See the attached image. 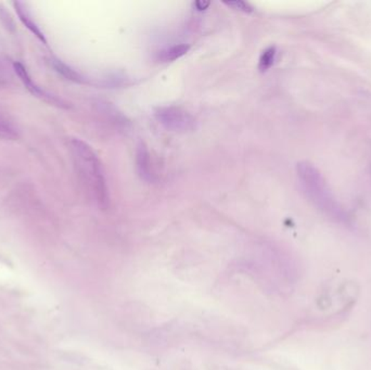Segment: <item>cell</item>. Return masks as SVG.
Masks as SVG:
<instances>
[{
	"instance_id": "6da1fadb",
	"label": "cell",
	"mask_w": 371,
	"mask_h": 370,
	"mask_svg": "<svg viewBox=\"0 0 371 370\" xmlns=\"http://www.w3.org/2000/svg\"><path fill=\"white\" fill-rule=\"evenodd\" d=\"M70 150L77 175L89 200L100 209H107L110 202L109 189L99 158L93 148L81 139H71Z\"/></svg>"
},
{
	"instance_id": "7a4b0ae2",
	"label": "cell",
	"mask_w": 371,
	"mask_h": 370,
	"mask_svg": "<svg viewBox=\"0 0 371 370\" xmlns=\"http://www.w3.org/2000/svg\"><path fill=\"white\" fill-rule=\"evenodd\" d=\"M297 172L302 190L312 205L332 217H343L344 212L339 201L316 166L310 162H301L298 164Z\"/></svg>"
},
{
	"instance_id": "3957f363",
	"label": "cell",
	"mask_w": 371,
	"mask_h": 370,
	"mask_svg": "<svg viewBox=\"0 0 371 370\" xmlns=\"http://www.w3.org/2000/svg\"><path fill=\"white\" fill-rule=\"evenodd\" d=\"M154 116L163 128L171 132H189L195 126L193 116L181 108L158 107L154 111Z\"/></svg>"
},
{
	"instance_id": "277c9868",
	"label": "cell",
	"mask_w": 371,
	"mask_h": 370,
	"mask_svg": "<svg viewBox=\"0 0 371 370\" xmlns=\"http://www.w3.org/2000/svg\"><path fill=\"white\" fill-rule=\"evenodd\" d=\"M14 66V71H16L19 78H20L24 86L26 87V89H28L32 95L36 96V97L41 98L43 101H48V103H52V105H57L59 106V107H66V103H64L61 99L56 97V96L50 95L49 93L41 88V87L32 80L30 74H29L28 70H26V68H25L23 64L16 62Z\"/></svg>"
},
{
	"instance_id": "5b68a950",
	"label": "cell",
	"mask_w": 371,
	"mask_h": 370,
	"mask_svg": "<svg viewBox=\"0 0 371 370\" xmlns=\"http://www.w3.org/2000/svg\"><path fill=\"white\" fill-rule=\"evenodd\" d=\"M136 168L138 175L145 182H153L154 173L152 168L151 159H150L149 150L145 143H141L136 150Z\"/></svg>"
},
{
	"instance_id": "8992f818",
	"label": "cell",
	"mask_w": 371,
	"mask_h": 370,
	"mask_svg": "<svg viewBox=\"0 0 371 370\" xmlns=\"http://www.w3.org/2000/svg\"><path fill=\"white\" fill-rule=\"evenodd\" d=\"M14 8H16V14H18L19 18H20L21 22L24 24L41 43L47 45V41H46L45 35L41 32L39 26H37L36 22H35L34 19L32 18V14H31L30 10H29L28 6L26 4L21 3V1H16V3L14 4Z\"/></svg>"
},
{
	"instance_id": "52a82bcc",
	"label": "cell",
	"mask_w": 371,
	"mask_h": 370,
	"mask_svg": "<svg viewBox=\"0 0 371 370\" xmlns=\"http://www.w3.org/2000/svg\"><path fill=\"white\" fill-rule=\"evenodd\" d=\"M20 137V130L16 125V123L0 112V139L3 140H16Z\"/></svg>"
},
{
	"instance_id": "ba28073f",
	"label": "cell",
	"mask_w": 371,
	"mask_h": 370,
	"mask_svg": "<svg viewBox=\"0 0 371 370\" xmlns=\"http://www.w3.org/2000/svg\"><path fill=\"white\" fill-rule=\"evenodd\" d=\"M51 64L55 70L57 71L59 74H61L64 78H68V81H72V82L79 83V84H82L84 83V78L83 76L79 74L76 71L73 70L71 66H68V64L63 63L61 60L56 59V58H52Z\"/></svg>"
},
{
	"instance_id": "9c48e42d",
	"label": "cell",
	"mask_w": 371,
	"mask_h": 370,
	"mask_svg": "<svg viewBox=\"0 0 371 370\" xmlns=\"http://www.w3.org/2000/svg\"><path fill=\"white\" fill-rule=\"evenodd\" d=\"M188 45L181 43V45L172 46V47L162 51L161 55H160V59L164 62L174 61V60L179 59V58L185 56L186 53H188Z\"/></svg>"
},
{
	"instance_id": "30bf717a",
	"label": "cell",
	"mask_w": 371,
	"mask_h": 370,
	"mask_svg": "<svg viewBox=\"0 0 371 370\" xmlns=\"http://www.w3.org/2000/svg\"><path fill=\"white\" fill-rule=\"evenodd\" d=\"M275 58H276V48L270 47L265 49L260 56V62H258V68L260 72H266L270 70V66L274 64Z\"/></svg>"
},
{
	"instance_id": "8fae6325",
	"label": "cell",
	"mask_w": 371,
	"mask_h": 370,
	"mask_svg": "<svg viewBox=\"0 0 371 370\" xmlns=\"http://www.w3.org/2000/svg\"><path fill=\"white\" fill-rule=\"evenodd\" d=\"M0 23H1L8 31H14V29H16L14 19L10 16L9 11H7L6 8L4 7L3 4H0Z\"/></svg>"
},
{
	"instance_id": "7c38bea8",
	"label": "cell",
	"mask_w": 371,
	"mask_h": 370,
	"mask_svg": "<svg viewBox=\"0 0 371 370\" xmlns=\"http://www.w3.org/2000/svg\"><path fill=\"white\" fill-rule=\"evenodd\" d=\"M225 4H226L227 6H229V7L233 8V9L245 12V14H249V12L253 11V8H252L249 4L243 1V0H235V1H229V3Z\"/></svg>"
},
{
	"instance_id": "4fadbf2b",
	"label": "cell",
	"mask_w": 371,
	"mask_h": 370,
	"mask_svg": "<svg viewBox=\"0 0 371 370\" xmlns=\"http://www.w3.org/2000/svg\"><path fill=\"white\" fill-rule=\"evenodd\" d=\"M210 5V1H206V0H198L197 3H195V7H197L199 11H203V10L208 9Z\"/></svg>"
}]
</instances>
